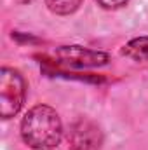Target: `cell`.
<instances>
[{
    "label": "cell",
    "mask_w": 148,
    "mask_h": 150,
    "mask_svg": "<svg viewBox=\"0 0 148 150\" xmlns=\"http://www.w3.org/2000/svg\"><path fill=\"white\" fill-rule=\"evenodd\" d=\"M21 136L28 147L35 150L56 149L63 136V126L58 112L47 105H37L25 115Z\"/></svg>",
    "instance_id": "cell-1"
},
{
    "label": "cell",
    "mask_w": 148,
    "mask_h": 150,
    "mask_svg": "<svg viewBox=\"0 0 148 150\" xmlns=\"http://www.w3.org/2000/svg\"><path fill=\"white\" fill-rule=\"evenodd\" d=\"M56 56L72 67H101L108 63V56L99 51H91L80 45H63L56 51Z\"/></svg>",
    "instance_id": "cell-3"
},
{
    "label": "cell",
    "mask_w": 148,
    "mask_h": 150,
    "mask_svg": "<svg viewBox=\"0 0 148 150\" xmlns=\"http://www.w3.org/2000/svg\"><path fill=\"white\" fill-rule=\"evenodd\" d=\"M98 129L87 122H80L72 133V149L73 150H96L99 147Z\"/></svg>",
    "instance_id": "cell-4"
},
{
    "label": "cell",
    "mask_w": 148,
    "mask_h": 150,
    "mask_svg": "<svg viewBox=\"0 0 148 150\" xmlns=\"http://www.w3.org/2000/svg\"><path fill=\"white\" fill-rule=\"evenodd\" d=\"M16 2H19V4H30V2H33V0H16Z\"/></svg>",
    "instance_id": "cell-8"
},
{
    "label": "cell",
    "mask_w": 148,
    "mask_h": 150,
    "mask_svg": "<svg viewBox=\"0 0 148 150\" xmlns=\"http://www.w3.org/2000/svg\"><path fill=\"white\" fill-rule=\"evenodd\" d=\"M82 2L84 0H45V5L54 14L68 16V14H73L75 11L80 7Z\"/></svg>",
    "instance_id": "cell-6"
},
{
    "label": "cell",
    "mask_w": 148,
    "mask_h": 150,
    "mask_svg": "<svg viewBox=\"0 0 148 150\" xmlns=\"http://www.w3.org/2000/svg\"><path fill=\"white\" fill-rule=\"evenodd\" d=\"M122 52L134 61H148V37L132 38Z\"/></svg>",
    "instance_id": "cell-5"
},
{
    "label": "cell",
    "mask_w": 148,
    "mask_h": 150,
    "mask_svg": "<svg viewBox=\"0 0 148 150\" xmlns=\"http://www.w3.org/2000/svg\"><path fill=\"white\" fill-rule=\"evenodd\" d=\"M129 0H98V4L105 9H118L122 5H125Z\"/></svg>",
    "instance_id": "cell-7"
},
{
    "label": "cell",
    "mask_w": 148,
    "mask_h": 150,
    "mask_svg": "<svg viewBox=\"0 0 148 150\" xmlns=\"http://www.w3.org/2000/svg\"><path fill=\"white\" fill-rule=\"evenodd\" d=\"M26 84L23 75L14 68L0 70V115L11 119L21 110L25 103Z\"/></svg>",
    "instance_id": "cell-2"
}]
</instances>
